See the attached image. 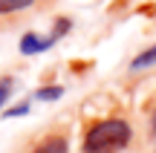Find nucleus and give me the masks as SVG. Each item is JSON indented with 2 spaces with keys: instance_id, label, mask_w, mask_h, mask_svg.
Instances as JSON below:
<instances>
[{
  "instance_id": "39448f33",
  "label": "nucleus",
  "mask_w": 156,
  "mask_h": 153,
  "mask_svg": "<svg viewBox=\"0 0 156 153\" xmlns=\"http://www.w3.org/2000/svg\"><path fill=\"white\" fill-rule=\"evenodd\" d=\"M147 67H156V43L147 46L145 52H139V55L130 61V69L133 72H139V69H147Z\"/></svg>"
},
{
  "instance_id": "423d86ee",
  "label": "nucleus",
  "mask_w": 156,
  "mask_h": 153,
  "mask_svg": "<svg viewBox=\"0 0 156 153\" xmlns=\"http://www.w3.org/2000/svg\"><path fill=\"white\" fill-rule=\"evenodd\" d=\"M64 96V87L61 84H52V87H38L35 90V101H58V98Z\"/></svg>"
},
{
  "instance_id": "20e7f679",
  "label": "nucleus",
  "mask_w": 156,
  "mask_h": 153,
  "mask_svg": "<svg viewBox=\"0 0 156 153\" xmlns=\"http://www.w3.org/2000/svg\"><path fill=\"white\" fill-rule=\"evenodd\" d=\"M41 0H0V17H15L23 15V12L35 9Z\"/></svg>"
},
{
  "instance_id": "f03ea898",
  "label": "nucleus",
  "mask_w": 156,
  "mask_h": 153,
  "mask_svg": "<svg viewBox=\"0 0 156 153\" xmlns=\"http://www.w3.org/2000/svg\"><path fill=\"white\" fill-rule=\"evenodd\" d=\"M58 40L52 38L49 32L46 35H41V32H26L20 38V43H17V49H20V55H41V52H46V49H52Z\"/></svg>"
},
{
  "instance_id": "f257e3e1",
  "label": "nucleus",
  "mask_w": 156,
  "mask_h": 153,
  "mask_svg": "<svg viewBox=\"0 0 156 153\" xmlns=\"http://www.w3.org/2000/svg\"><path fill=\"white\" fill-rule=\"evenodd\" d=\"M130 142H133V124L122 116H107L84 130L81 153H124Z\"/></svg>"
},
{
  "instance_id": "0eeeda50",
  "label": "nucleus",
  "mask_w": 156,
  "mask_h": 153,
  "mask_svg": "<svg viewBox=\"0 0 156 153\" xmlns=\"http://www.w3.org/2000/svg\"><path fill=\"white\" fill-rule=\"evenodd\" d=\"M12 92H15V78H12V75H3V78H0V110L9 104Z\"/></svg>"
},
{
  "instance_id": "6e6552de",
  "label": "nucleus",
  "mask_w": 156,
  "mask_h": 153,
  "mask_svg": "<svg viewBox=\"0 0 156 153\" xmlns=\"http://www.w3.org/2000/svg\"><path fill=\"white\" fill-rule=\"evenodd\" d=\"M29 110H32V101H20V104H15V107H6L3 119H20V116H26Z\"/></svg>"
},
{
  "instance_id": "1a4fd4ad",
  "label": "nucleus",
  "mask_w": 156,
  "mask_h": 153,
  "mask_svg": "<svg viewBox=\"0 0 156 153\" xmlns=\"http://www.w3.org/2000/svg\"><path fill=\"white\" fill-rule=\"evenodd\" d=\"M151 136H153V144H156V107L151 113Z\"/></svg>"
},
{
  "instance_id": "7ed1b4c3",
  "label": "nucleus",
  "mask_w": 156,
  "mask_h": 153,
  "mask_svg": "<svg viewBox=\"0 0 156 153\" xmlns=\"http://www.w3.org/2000/svg\"><path fill=\"white\" fill-rule=\"evenodd\" d=\"M29 153H69V136L67 133H49V136L38 139Z\"/></svg>"
}]
</instances>
